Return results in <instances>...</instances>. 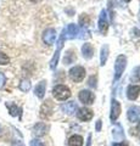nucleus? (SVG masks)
<instances>
[{"instance_id":"8","label":"nucleus","mask_w":140,"mask_h":146,"mask_svg":"<svg viewBox=\"0 0 140 146\" xmlns=\"http://www.w3.org/2000/svg\"><path fill=\"white\" fill-rule=\"evenodd\" d=\"M77 117H78V119L83 121V122H87L89 119H92L93 117V111L92 110H89L87 107H83V108H79L78 112H77Z\"/></svg>"},{"instance_id":"19","label":"nucleus","mask_w":140,"mask_h":146,"mask_svg":"<svg viewBox=\"0 0 140 146\" xmlns=\"http://www.w3.org/2000/svg\"><path fill=\"white\" fill-rule=\"evenodd\" d=\"M107 56H108V46L107 45H104L101 48V51H100V65L104 66L107 61Z\"/></svg>"},{"instance_id":"1","label":"nucleus","mask_w":140,"mask_h":146,"mask_svg":"<svg viewBox=\"0 0 140 146\" xmlns=\"http://www.w3.org/2000/svg\"><path fill=\"white\" fill-rule=\"evenodd\" d=\"M52 95L56 100H58V101H65V100H67L71 96V90L67 88L66 85L58 84L56 86H54Z\"/></svg>"},{"instance_id":"11","label":"nucleus","mask_w":140,"mask_h":146,"mask_svg":"<svg viewBox=\"0 0 140 146\" xmlns=\"http://www.w3.org/2000/svg\"><path fill=\"white\" fill-rule=\"evenodd\" d=\"M45 90H46V82H45V80L39 82V83L35 85V88H34L35 96L39 98V99H43L44 95H45Z\"/></svg>"},{"instance_id":"9","label":"nucleus","mask_w":140,"mask_h":146,"mask_svg":"<svg viewBox=\"0 0 140 146\" xmlns=\"http://www.w3.org/2000/svg\"><path fill=\"white\" fill-rule=\"evenodd\" d=\"M48 130H49V127L45 123H37L33 128V134L35 136H43L46 134Z\"/></svg>"},{"instance_id":"35","label":"nucleus","mask_w":140,"mask_h":146,"mask_svg":"<svg viewBox=\"0 0 140 146\" xmlns=\"http://www.w3.org/2000/svg\"><path fill=\"white\" fill-rule=\"evenodd\" d=\"M139 21H140V12H139Z\"/></svg>"},{"instance_id":"12","label":"nucleus","mask_w":140,"mask_h":146,"mask_svg":"<svg viewBox=\"0 0 140 146\" xmlns=\"http://www.w3.org/2000/svg\"><path fill=\"white\" fill-rule=\"evenodd\" d=\"M6 107H7V110H9V113H10V116H12V117H21V115H22V108L21 107H19L16 104H11V102H6Z\"/></svg>"},{"instance_id":"32","label":"nucleus","mask_w":140,"mask_h":146,"mask_svg":"<svg viewBox=\"0 0 140 146\" xmlns=\"http://www.w3.org/2000/svg\"><path fill=\"white\" fill-rule=\"evenodd\" d=\"M90 139H92V136H88V143H87V146H90Z\"/></svg>"},{"instance_id":"17","label":"nucleus","mask_w":140,"mask_h":146,"mask_svg":"<svg viewBox=\"0 0 140 146\" xmlns=\"http://www.w3.org/2000/svg\"><path fill=\"white\" fill-rule=\"evenodd\" d=\"M82 54H83L84 58H90V57L93 56V54H94V48H93V45L90 44V43L83 44V46H82Z\"/></svg>"},{"instance_id":"7","label":"nucleus","mask_w":140,"mask_h":146,"mask_svg":"<svg viewBox=\"0 0 140 146\" xmlns=\"http://www.w3.org/2000/svg\"><path fill=\"white\" fill-rule=\"evenodd\" d=\"M108 28V21H107V13L105 10H102L100 13V18H99V31L102 34H106Z\"/></svg>"},{"instance_id":"27","label":"nucleus","mask_w":140,"mask_h":146,"mask_svg":"<svg viewBox=\"0 0 140 146\" xmlns=\"http://www.w3.org/2000/svg\"><path fill=\"white\" fill-rule=\"evenodd\" d=\"M31 146H44V144H43L40 140H38V139H34V140L31 141Z\"/></svg>"},{"instance_id":"30","label":"nucleus","mask_w":140,"mask_h":146,"mask_svg":"<svg viewBox=\"0 0 140 146\" xmlns=\"http://www.w3.org/2000/svg\"><path fill=\"white\" fill-rule=\"evenodd\" d=\"M113 146H127V145L123 143H117V144H113Z\"/></svg>"},{"instance_id":"34","label":"nucleus","mask_w":140,"mask_h":146,"mask_svg":"<svg viewBox=\"0 0 140 146\" xmlns=\"http://www.w3.org/2000/svg\"><path fill=\"white\" fill-rule=\"evenodd\" d=\"M124 1H127V3H128V1H130V0H124Z\"/></svg>"},{"instance_id":"24","label":"nucleus","mask_w":140,"mask_h":146,"mask_svg":"<svg viewBox=\"0 0 140 146\" xmlns=\"http://www.w3.org/2000/svg\"><path fill=\"white\" fill-rule=\"evenodd\" d=\"M5 83H6V76L3 72H0V89L5 85Z\"/></svg>"},{"instance_id":"16","label":"nucleus","mask_w":140,"mask_h":146,"mask_svg":"<svg viewBox=\"0 0 140 146\" xmlns=\"http://www.w3.org/2000/svg\"><path fill=\"white\" fill-rule=\"evenodd\" d=\"M61 110L64 111V113H66V115H72V113H74V111L77 110V105L74 101L66 102L65 105L61 106Z\"/></svg>"},{"instance_id":"29","label":"nucleus","mask_w":140,"mask_h":146,"mask_svg":"<svg viewBox=\"0 0 140 146\" xmlns=\"http://www.w3.org/2000/svg\"><path fill=\"white\" fill-rule=\"evenodd\" d=\"M100 129H101V119H99L96 122V131H100Z\"/></svg>"},{"instance_id":"31","label":"nucleus","mask_w":140,"mask_h":146,"mask_svg":"<svg viewBox=\"0 0 140 146\" xmlns=\"http://www.w3.org/2000/svg\"><path fill=\"white\" fill-rule=\"evenodd\" d=\"M137 77H138V79L140 80V67H139L138 70H137Z\"/></svg>"},{"instance_id":"3","label":"nucleus","mask_w":140,"mask_h":146,"mask_svg":"<svg viewBox=\"0 0 140 146\" xmlns=\"http://www.w3.org/2000/svg\"><path fill=\"white\" fill-rule=\"evenodd\" d=\"M85 77V68L82 66H74L73 68L70 70V78L76 82V83H79L82 82Z\"/></svg>"},{"instance_id":"28","label":"nucleus","mask_w":140,"mask_h":146,"mask_svg":"<svg viewBox=\"0 0 140 146\" xmlns=\"http://www.w3.org/2000/svg\"><path fill=\"white\" fill-rule=\"evenodd\" d=\"M11 146H25V144L22 143V141H20V140H15Z\"/></svg>"},{"instance_id":"14","label":"nucleus","mask_w":140,"mask_h":146,"mask_svg":"<svg viewBox=\"0 0 140 146\" xmlns=\"http://www.w3.org/2000/svg\"><path fill=\"white\" fill-rule=\"evenodd\" d=\"M140 86L139 85H129L127 89V96L129 100H135L139 96Z\"/></svg>"},{"instance_id":"10","label":"nucleus","mask_w":140,"mask_h":146,"mask_svg":"<svg viewBox=\"0 0 140 146\" xmlns=\"http://www.w3.org/2000/svg\"><path fill=\"white\" fill-rule=\"evenodd\" d=\"M121 113V105L117 100H112L111 105V121H116Z\"/></svg>"},{"instance_id":"5","label":"nucleus","mask_w":140,"mask_h":146,"mask_svg":"<svg viewBox=\"0 0 140 146\" xmlns=\"http://www.w3.org/2000/svg\"><path fill=\"white\" fill-rule=\"evenodd\" d=\"M56 39V31L54 28H48L43 33V42L46 45H52Z\"/></svg>"},{"instance_id":"6","label":"nucleus","mask_w":140,"mask_h":146,"mask_svg":"<svg viewBox=\"0 0 140 146\" xmlns=\"http://www.w3.org/2000/svg\"><path fill=\"white\" fill-rule=\"evenodd\" d=\"M78 98L85 105H92L94 102V100H95V96H94V94L90 90H80Z\"/></svg>"},{"instance_id":"33","label":"nucleus","mask_w":140,"mask_h":146,"mask_svg":"<svg viewBox=\"0 0 140 146\" xmlns=\"http://www.w3.org/2000/svg\"><path fill=\"white\" fill-rule=\"evenodd\" d=\"M138 129L140 130V122H139V124H138Z\"/></svg>"},{"instance_id":"23","label":"nucleus","mask_w":140,"mask_h":146,"mask_svg":"<svg viewBox=\"0 0 140 146\" xmlns=\"http://www.w3.org/2000/svg\"><path fill=\"white\" fill-rule=\"evenodd\" d=\"M9 63H10V57L0 50V66H5V65H9Z\"/></svg>"},{"instance_id":"21","label":"nucleus","mask_w":140,"mask_h":146,"mask_svg":"<svg viewBox=\"0 0 140 146\" xmlns=\"http://www.w3.org/2000/svg\"><path fill=\"white\" fill-rule=\"evenodd\" d=\"M19 88H20L21 91H23V93H27V91H29L31 88H32V84H31L29 79H22V80L20 82Z\"/></svg>"},{"instance_id":"15","label":"nucleus","mask_w":140,"mask_h":146,"mask_svg":"<svg viewBox=\"0 0 140 146\" xmlns=\"http://www.w3.org/2000/svg\"><path fill=\"white\" fill-rule=\"evenodd\" d=\"M52 113V104L50 101H45L40 108V116L42 117H49Z\"/></svg>"},{"instance_id":"2","label":"nucleus","mask_w":140,"mask_h":146,"mask_svg":"<svg viewBox=\"0 0 140 146\" xmlns=\"http://www.w3.org/2000/svg\"><path fill=\"white\" fill-rule=\"evenodd\" d=\"M77 34H79V28L78 26L74 25V23H70L66 28L62 31V34L60 38L62 40H67V39H73L77 36Z\"/></svg>"},{"instance_id":"13","label":"nucleus","mask_w":140,"mask_h":146,"mask_svg":"<svg viewBox=\"0 0 140 146\" xmlns=\"http://www.w3.org/2000/svg\"><path fill=\"white\" fill-rule=\"evenodd\" d=\"M140 118V107L133 106L128 110V119L130 122H137Z\"/></svg>"},{"instance_id":"26","label":"nucleus","mask_w":140,"mask_h":146,"mask_svg":"<svg viewBox=\"0 0 140 146\" xmlns=\"http://www.w3.org/2000/svg\"><path fill=\"white\" fill-rule=\"evenodd\" d=\"M80 33H82V34L79 35V38H80V39H83V38H88V36H89V32H88V29H87V28H83Z\"/></svg>"},{"instance_id":"20","label":"nucleus","mask_w":140,"mask_h":146,"mask_svg":"<svg viewBox=\"0 0 140 146\" xmlns=\"http://www.w3.org/2000/svg\"><path fill=\"white\" fill-rule=\"evenodd\" d=\"M76 60V55L72 50H68L66 54H65V57H64V63L65 65H70V63H73Z\"/></svg>"},{"instance_id":"4","label":"nucleus","mask_w":140,"mask_h":146,"mask_svg":"<svg viewBox=\"0 0 140 146\" xmlns=\"http://www.w3.org/2000/svg\"><path fill=\"white\" fill-rule=\"evenodd\" d=\"M125 66H127V57L123 56V55H119L118 57L116 58V63H115V79H118L122 76V73L125 70Z\"/></svg>"},{"instance_id":"36","label":"nucleus","mask_w":140,"mask_h":146,"mask_svg":"<svg viewBox=\"0 0 140 146\" xmlns=\"http://www.w3.org/2000/svg\"><path fill=\"white\" fill-rule=\"evenodd\" d=\"M0 131H1V127H0Z\"/></svg>"},{"instance_id":"18","label":"nucleus","mask_w":140,"mask_h":146,"mask_svg":"<svg viewBox=\"0 0 140 146\" xmlns=\"http://www.w3.org/2000/svg\"><path fill=\"white\" fill-rule=\"evenodd\" d=\"M83 145V138L80 135H73L68 140V146H82Z\"/></svg>"},{"instance_id":"22","label":"nucleus","mask_w":140,"mask_h":146,"mask_svg":"<svg viewBox=\"0 0 140 146\" xmlns=\"http://www.w3.org/2000/svg\"><path fill=\"white\" fill-rule=\"evenodd\" d=\"M112 135H113V139L116 141H121L122 139L124 138V134H123V131H122V128L119 125H117L116 129H113V133H112Z\"/></svg>"},{"instance_id":"25","label":"nucleus","mask_w":140,"mask_h":146,"mask_svg":"<svg viewBox=\"0 0 140 146\" xmlns=\"http://www.w3.org/2000/svg\"><path fill=\"white\" fill-rule=\"evenodd\" d=\"M89 85L93 86V88H96V77H94V76L90 77V79H89Z\"/></svg>"}]
</instances>
